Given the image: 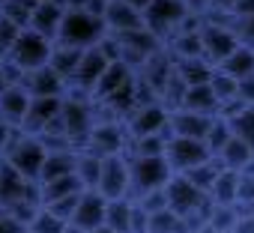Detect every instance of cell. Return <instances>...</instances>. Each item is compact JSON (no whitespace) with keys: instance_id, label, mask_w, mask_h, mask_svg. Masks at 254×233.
Segmentation results:
<instances>
[{"instance_id":"cell-1","label":"cell","mask_w":254,"mask_h":233,"mask_svg":"<svg viewBox=\"0 0 254 233\" xmlns=\"http://www.w3.org/2000/svg\"><path fill=\"white\" fill-rule=\"evenodd\" d=\"M108 36V27L99 15H90L84 9H66L57 42L54 45H69V48H93Z\"/></svg>"},{"instance_id":"cell-2","label":"cell","mask_w":254,"mask_h":233,"mask_svg":"<svg viewBox=\"0 0 254 233\" xmlns=\"http://www.w3.org/2000/svg\"><path fill=\"white\" fill-rule=\"evenodd\" d=\"M45 144L39 135H24L18 132L15 141L9 144V150L0 156L18 176H24L27 182H39V174H42V165H45Z\"/></svg>"},{"instance_id":"cell-3","label":"cell","mask_w":254,"mask_h":233,"mask_svg":"<svg viewBox=\"0 0 254 233\" xmlns=\"http://www.w3.org/2000/svg\"><path fill=\"white\" fill-rule=\"evenodd\" d=\"M129 156V153H126ZM129 174H132V191L141 197L153 188H165L171 174H174V162L165 156H153V159H141V156H129Z\"/></svg>"},{"instance_id":"cell-4","label":"cell","mask_w":254,"mask_h":233,"mask_svg":"<svg viewBox=\"0 0 254 233\" xmlns=\"http://www.w3.org/2000/svg\"><path fill=\"white\" fill-rule=\"evenodd\" d=\"M84 150L93 153V156H99V159L126 153V150H129V132H126V123L123 120H114V116L96 120L93 129H90V138H87Z\"/></svg>"},{"instance_id":"cell-5","label":"cell","mask_w":254,"mask_h":233,"mask_svg":"<svg viewBox=\"0 0 254 233\" xmlns=\"http://www.w3.org/2000/svg\"><path fill=\"white\" fill-rule=\"evenodd\" d=\"M51 51H54V42H48L45 36H39L36 30H21L18 33V39H15V45H12V51H9V63H15L24 75L27 72H33V69H42V66H48V60H51Z\"/></svg>"},{"instance_id":"cell-6","label":"cell","mask_w":254,"mask_h":233,"mask_svg":"<svg viewBox=\"0 0 254 233\" xmlns=\"http://www.w3.org/2000/svg\"><path fill=\"white\" fill-rule=\"evenodd\" d=\"M189 15H191V12H189V6L183 3V0H153L150 9L144 12V24H147L162 42H168V39L183 27V21H186Z\"/></svg>"},{"instance_id":"cell-7","label":"cell","mask_w":254,"mask_h":233,"mask_svg":"<svg viewBox=\"0 0 254 233\" xmlns=\"http://www.w3.org/2000/svg\"><path fill=\"white\" fill-rule=\"evenodd\" d=\"M200 45H203V60L218 69L236 48H239V39L233 36V30L221 21H209L203 18V27H200Z\"/></svg>"},{"instance_id":"cell-8","label":"cell","mask_w":254,"mask_h":233,"mask_svg":"<svg viewBox=\"0 0 254 233\" xmlns=\"http://www.w3.org/2000/svg\"><path fill=\"white\" fill-rule=\"evenodd\" d=\"M129 188H132L129 156H126V153H117V156L102 159V176H99L96 191H99L105 200H117V197H126V194H129Z\"/></svg>"},{"instance_id":"cell-9","label":"cell","mask_w":254,"mask_h":233,"mask_svg":"<svg viewBox=\"0 0 254 233\" xmlns=\"http://www.w3.org/2000/svg\"><path fill=\"white\" fill-rule=\"evenodd\" d=\"M168 116H171V108H168L165 102H147V105H138L129 116H126V132H129V138L159 135V132L168 126Z\"/></svg>"},{"instance_id":"cell-10","label":"cell","mask_w":254,"mask_h":233,"mask_svg":"<svg viewBox=\"0 0 254 233\" xmlns=\"http://www.w3.org/2000/svg\"><path fill=\"white\" fill-rule=\"evenodd\" d=\"M168 123H171L174 138H194V141H203L206 132H209L212 116H206V114H194V111H186V108H171Z\"/></svg>"},{"instance_id":"cell-11","label":"cell","mask_w":254,"mask_h":233,"mask_svg":"<svg viewBox=\"0 0 254 233\" xmlns=\"http://www.w3.org/2000/svg\"><path fill=\"white\" fill-rule=\"evenodd\" d=\"M30 93L24 90V84L18 87H6L0 93V120H6L9 126H15L21 132L24 120H27V111H30Z\"/></svg>"},{"instance_id":"cell-12","label":"cell","mask_w":254,"mask_h":233,"mask_svg":"<svg viewBox=\"0 0 254 233\" xmlns=\"http://www.w3.org/2000/svg\"><path fill=\"white\" fill-rule=\"evenodd\" d=\"M108 33H129L144 27V12H138L135 6H129L126 0H108L105 15H102Z\"/></svg>"},{"instance_id":"cell-13","label":"cell","mask_w":254,"mask_h":233,"mask_svg":"<svg viewBox=\"0 0 254 233\" xmlns=\"http://www.w3.org/2000/svg\"><path fill=\"white\" fill-rule=\"evenodd\" d=\"M63 15H66V9L57 3V0L39 3V6H33V15H30V30H36V33H39V36H45L48 42H57L60 24H63Z\"/></svg>"},{"instance_id":"cell-14","label":"cell","mask_w":254,"mask_h":233,"mask_svg":"<svg viewBox=\"0 0 254 233\" xmlns=\"http://www.w3.org/2000/svg\"><path fill=\"white\" fill-rule=\"evenodd\" d=\"M105 206H108V200H105L96 188L84 191V194H81V203H78V209H75V215H72V224H78L81 230L90 233L93 227L105 224Z\"/></svg>"},{"instance_id":"cell-15","label":"cell","mask_w":254,"mask_h":233,"mask_svg":"<svg viewBox=\"0 0 254 233\" xmlns=\"http://www.w3.org/2000/svg\"><path fill=\"white\" fill-rule=\"evenodd\" d=\"M24 90L30 96H66V81L51 66H42L24 75Z\"/></svg>"},{"instance_id":"cell-16","label":"cell","mask_w":254,"mask_h":233,"mask_svg":"<svg viewBox=\"0 0 254 233\" xmlns=\"http://www.w3.org/2000/svg\"><path fill=\"white\" fill-rule=\"evenodd\" d=\"M177 108H186V111H194V114H206V116H218V99L212 93L209 84H194V87H186Z\"/></svg>"},{"instance_id":"cell-17","label":"cell","mask_w":254,"mask_h":233,"mask_svg":"<svg viewBox=\"0 0 254 233\" xmlns=\"http://www.w3.org/2000/svg\"><path fill=\"white\" fill-rule=\"evenodd\" d=\"M75 159H78V150L48 153L45 156V165H42V174H39V182H51V179H60V176L75 174Z\"/></svg>"},{"instance_id":"cell-18","label":"cell","mask_w":254,"mask_h":233,"mask_svg":"<svg viewBox=\"0 0 254 233\" xmlns=\"http://www.w3.org/2000/svg\"><path fill=\"white\" fill-rule=\"evenodd\" d=\"M81 48H69V45H54V51H51V60H48V66L66 81V87H69V81L75 78V72H78V63H81Z\"/></svg>"},{"instance_id":"cell-19","label":"cell","mask_w":254,"mask_h":233,"mask_svg":"<svg viewBox=\"0 0 254 233\" xmlns=\"http://www.w3.org/2000/svg\"><path fill=\"white\" fill-rule=\"evenodd\" d=\"M78 191H84V185L78 182V176H75V174L60 176V179H51V182H39V197H42V206H48V203H54V200H60V197L78 194Z\"/></svg>"},{"instance_id":"cell-20","label":"cell","mask_w":254,"mask_h":233,"mask_svg":"<svg viewBox=\"0 0 254 233\" xmlns=\"http://www.w3.org/2000/svg\"><path fill=\"white\" fill-rule=\"evenodd\" d=\"M75 176L78 182L84 185V191L96 188L99 185V176H102V159L87 153V150H78V159H75Z\"/></svg>"},{"instance_id":"cell-21","label":"cell","mask_w":254,"mask_h":233,"mask_svg":"<svg viewBox=\"0 0 254 233\" xmlns=\"http://www.w3.org/2000/svg\"><path fill=\"white\" fill-rule=\"evenodd\" d=\"M81 194H84V191H78V194H69V197H60V200L48 203V209H51L57 218H63V221H72V215H75V209H78V203H81Z\"/></svg>"},{"instance_id":"cell-22","label":"cell","mask_w":254,"mask_h":233,"mask_svg":"<svg viewBox=\"0 0 254 233\" xmlns=\"http://www.w3.org/2000/svg\"><path fill=\"white\" fill-rule=\"evenodd\" d=\"M183 3L189 6V12H194V15H206V9H209L212 0H183Z\"/></svg>"},{"instance_id":"cell-23","label":"cell","mask_w":254,"mask_h":233,"mask_svg":"<svg viewBox=\"0 0 254 233\" xmlns=\"http://www.w3.org/2000/svg\"><path fill=\"white\" fill-rule=\"evenodd\" d=\"M126 3H129V6H135L138 12H147V9H150V3H153V0H126Z\"/></svg>"},{"instance_id":"cell-24","label":"cell","mask_w":254,"mask_h":233,"mask_svg":"<svg viewBox=\"0 0 254 233\" xmlns=\"http://www.w3.org/2000/svg\"><path fill=\"white\" fill-rule=\"evenodd\" d=\"M27 3H33V6H39V3H48V0H27Z\"/></svg>"}]
</instances>
